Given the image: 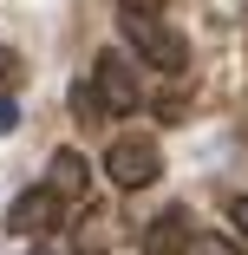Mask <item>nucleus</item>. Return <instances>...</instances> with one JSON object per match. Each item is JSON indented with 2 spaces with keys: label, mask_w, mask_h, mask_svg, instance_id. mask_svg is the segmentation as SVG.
Here are the masks:
<instances>
[{
  "label": "nucleus",
  "mask_w": 248,
  "mask_h": 255,
  "mask_svg": "<svg viewBox=\"0 0 248 255\" xmlns=\"http://www.w3.org/2000/svg\"><path fill=\"white\" fill-rule=\"evenodd\" d=\"M229 223H235V236L248 242V196H235V203H229Z\"/></svg>",
  "instance_id": "obj_10"
},
{
  "label": "nucleus",
  "mask_w": 248,
  "mask_h": 255,
  "mask_svg": "<svg viewBox=\"0 0 248 255\" xmlns=\"http://www.w3.org/2000/svg\"><path fill=\"white\" fill-rule=\"evenodd\" d=\"M105 177H111L118 190H151V183L164 177V150H157L151 137L124 131V137H111V150H105Z\"/></svg>",
  "instance_id": "obj_2"
},
{
  "label": "nucleus",
  "mask_w": 248,
  "mask_h": 255,
  "mask_svg": "<svg viewBox=\"0 0 248 255\" xmlns=\"http://www.w3.org/2000/svg\"><path fill=\"white\" fill-rule=\"evenodd\" d=\"M189 242H196V229H189V216H183V210L151 216V229L137 236V249H144V255H183Z\"/></svg>",
  "instance_id": "obj_5"
},
{
  "label": "nucleus",
  "mask_w": 248,
  "mask_h": 255,
  "mask_svg": "<svg viewBox=\"0 0 248 255\" xmlns=\"http://www.w3.org/2000/svg\"><path fill=\"white\" fill-rule=\"evenodd\" d=\"M91 85L105 98V118H131L137 112V66L118 53V46H105V53L91 59Z\"/></svg>",
  "instance_id": "obj_3"
},
{
  "label": "nucleus",
  "mask_w": 248,
  "mask_h": 255,
  "mask_svg": "<svg viewBox=\"0 0 248 255\" xmlns=\"http://www.w3.org/2000/svg\"><path fill=\"white\" fill-rule=\"evenodd\" d=\"M118 26H124V39L137 46L144 66H157V72H183V66H189V39L170 33L157 13H118Z\"/></svg>",
  "instance_id": "obj_1"
},
{
  "label": "nucleus",
  "mask_w": 248,
  "mask_h": 255,
  "mask_svg": "<svg viewBox=\"0 0 248 255\" xmlns=\"http://www.w3.org/2000/svg\"><path fill=\"white\" fill-rule=\"evenodd\" d=\"M46 183H53L59 196H72V203H79V196L91 190V164L79 157V150H53V170H46Z\"/></svg>",
  "instance_id": "obj_6"
},
{
  "label": "nucleus",
  "mask_w": 248,
  "mask_h": 255,
  "mask_svg": "<svg viewBox=\"0 0 248 255\" xmlns=\"http://www.w3.org/2000/svg\"><path fill=\"white\" fill-rule=\"evenodd\" d=\"M66 203H72V196H59L53 183H39V190L13 196L7 229H13V236H46V229H59V223H66Z\"/></svg>",
  "instance_id": "obj_4"
},
{
  "label": "nucleus",
  "mask_w": 248,
  "mask_h": 255,
  "mask_svg": "<svg viewBox=\"0 0 248 255\" xmlns=\"http://www.w3.org/2000/svg\"><path fill=\"white\" fill-rule=\"evenodd\" d=\"M13 85H20V53L0 46V92H13Z\"/></svg>",
  "instance_id": "obj_8"
},
{
  "label": "nucleus",
  "mask_w": 248,
  "mask_h": 255,
  "mask_svg": "<svg viewBox=\"0 0 248 255\" xmlns=\"http://www.w3.org/2000/svg\"><path fill=\"white\" fill-rule=\"evenodd\" d=\"M118 13H164V0H118Z\"/></svg>",
  "instance_id": "obj_11"
},
{
  "label": "nucleus",
  "mask_w": 248,
  "mask_h": 255,
  "mask_svg": "<svg viewBox=\"0 0 248 255\" xmlns=\"http://www.w3.org/2000/svg\"><path fill=\"white\" fill-rule=\"evenodd\" d=\"M183 255H242V242H235V236H196Z\"/></svg>",
  "instance_id": "obj_7"
},
{
  "label": "nucleus",
  "mask_w": 248,
  "mask_h": 255,
  "mask_svg": "<svg viewBox=\"0 0 248 255\" xmlns=\"http://www.w3.org/2000/svg\"><path fill=\"white\" fill-rule=\"evenodd\" d=\"M13 125H20V105H13V92H0V137H7Z\"/></svg>",
  "instance_id": "obj_9"
}]
</instances>
